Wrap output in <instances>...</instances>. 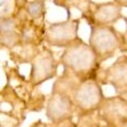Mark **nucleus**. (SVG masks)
<instances>
[{"instance_id":"nucleus-1","label":"nucleus","mask_w":127,"mask_h":127,"mask_svg":"<svg viewBox=\"0 0 127 127\" xmlns=\"http://www.w3.org/2000/svg\"><path fill=\"white\" fill-rule=\"evenodd\" d=\"M95 52L90 46H87L79 42V43H72L62 56L64 64L70 67L72 71L78 74L88 72L93 69L95 64Z\"/></svg>"},{"instance_id":"nucleus-2","label":"nucleus","mask_w":127,"mask_h":127,"mask_svg":"<svg viewBox=\"0 0 127 127\" xmlns=\"http://www.w3.org/2000/svg\"><path fill=\"white\" fill-rule=\"evenodd\" d=\"M90 47L95 55L105 57L109 56L118 47V38L116 32L105 26H98L93 28L90 36Z\"/></svg>"},{"instance_id":"nucleus-3","label":"nucleus","mask_w":127,"mask_h":127,"mask_svg":"<svg viewBox=\"0 0 127 127\" xmlns=\"http://www.w3.org/2000/svg\"><path fill=\"white\" fill-rule=\"evenodd\" d=\"M74 100L76 105L84 111H90L99 107L102 102V92L97 83L93 80L84 81L80 87L75 90Z\"/></svg>"},{"instance_id":"nucleus-4","label":"nucleus","mask_w":127,"mask_h":127,"mask_svg":"<svg viewBox=\"0 0 127 127\" xmlns=\"http://www.w3.org/2000/svg\"><path fill=\"white\" fill-rule=\"evenodd\" d=\"M76 29H78L76 22L52 24L47 31V39L52 45H57V46L70 45L76 38Z\"/></svg>"},{"instance_id":"nucleus-5","label":"nucleus","mask_w":127,"mask_h":127,"mask_svg":"<svg viewBox=\"0 0 127 127\" xmlns=\"http://www.w3.org/2000/svg\"><path fill=\"white\" fill-rule=\"evenodd\" d=\"M108 81L118 92L127 90V57H121L108 70Z\"/></svg>"},{"instance_id":"nucleus-6","label":"nucleus","mask_w":127,"mask_h":127,"mask_svg":"<svg viewBox=\"0 0 127 127\" xmlns=\"http://www.w3.org/2000/svg\"><path fill=\"white\" fill-rule=\"evenodd\" d=\"M70 111H71V102L69 100V98L65 95L56 94L55 97H52V99L48 103L47 114L51 120L57 121L69 116Z\"/></svg>"},{"instance_id":"nucleus-7","label":"nucleus","mask_w":127,"mask_h":127,"mask_svg":"<svg viewBox=\"0 0 127 127\" xmlns=\"http://www.w3.org/2000/svg\"><path fill=\"white\" fill-rule=\"evenodd\" d=\"M52 69H54V60H52V57L50 55H39L33 64L32 79L37 83L46 80L51 76Z\"/></svg>"},{"instance_id":"nucleus-8","label":"nucleus","mask_w":127,"mask_h":127,"mask_svg":"<svg viewBox=\"0 0 127 127\" xmlns=\"http://www.w3.org/2000/svg\"><path fill=\"white\" fill-rule=\"evenodd\" d=\"M120 17V9L118 6H116L113 4H107V5H102L97 13H95V18L100 24H107L109 22H113Z\"/></svg>"},{"instance_id":"nucleus-9","label":"nucleus","mask_w":127,"mask_h":127,"mask_svg":"<svg viewBox=\"0 0 127 127\" xmlns=\"http://www.w3.org/2000/svg\"><path fill=\"white\" fill-rule=\"evenodd\" d=\"M28 12H29V14L33 18L39 17L42 14V12H43V4H42V1H33V3H31L28 5Z\"/></svg>"},{"instance_id":"nucleus-10","label":"nucleus","mask_w":127,"mask_h":127,"mask_svg":"<svg viewBox=\"0 0 127 127\" xmlns=\"http://www.w3.org/2000/svg\"><path fill=\"white\" fill-rule=\"evenodd\" d=\"M122 127H127V122H125V123L122 125Z\"/></svg>"}]
</instances>
